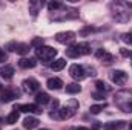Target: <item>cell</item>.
I'll use <instances>...</instances> for the list:
<instances>
[{
  "mask_svg": "<svg viewBox=\"0 0 132 130\" xmlns=\"http://www.w3.org/2000/svg\"><path fill=\"white\" fill-rule=\"evenodd\" d=\"M35 54H37V57L42 58L43 61H49V60H52V58L57 55V51H55L54 48H49V46H42V48H38V49L35 51Z\"/></svg>",
  "mask_w": 132,
  "mask_h": 130,
  "instance_id": "1",
  "label": "cell"
},
{
  "mask_svg": "<svg viewBox=\"0 0 132 130\" xmlns=\"http://www.w3.org/2000/svg\"><path fill=\"white\" fill-rule=\"evenodd\" d=\"M69 75H71L74 80H83V78H85V69H83V66L72 64L69 67Z\"/></svg>",
  "mask_w": 132,
  "mask_h": 130,
  "instance_id": "2",
  "label": "cell"
},
{
  "mask_svg": "<svg viewBox=\"0 0 132 130\" xmlns=\"http://www.w3.org/2000/svg\"><path fill=\"white\" fill-rule=\"evenodd\" d=\"M22 87H23V90H25L26 94H32V92H35V90L38 89V81L34 80V78L25 80V81L22 83Z\"/></svg>",
  "mask_w": 132,
  "mask_h": 130,
  "instance_id": "3",
  "label": "cell"
},
{
  "mask_svg": "<svg viewBox=\"0 0 132 130\" xmlns=\"http://www.w3.org/2000/svg\"><path fill=\"white\" fill-rule=\"evenodd\" d=\"M74 38H75V34L72 32V31H66V32L55 34V40H57L59 43H71Z\"/></svg>",
  "mask_w": 132,
  "mask_h": 130,
  "instance_id": "4",
  "label": "cell"
},
{
  "mask_svg": "<svg viewBox=\"0 0 132 130\" xmlns=\"http://www.w3.org/2000/svg\"><path fill=\"white\" fill-rule=\"evenodd\" d=\"M126 78H128V75H126V72H123V70H114V72H112V81L117 83V84H123Z\"/></svg>",
  "mask_w": 132,
  "mask_h": 130,
  "instance_id": "5",
  "label": "cell"
},
{
  "mask_svg": "<svg viewBox=\"0 0 132 130\" xmlns=\"http://www.w3.org/2000/svg\"><path fill=\"white\" fill-rule=\"evenodd\" d=\"M46 86H48L49 89H52V90H59V89H62V86H63V81H62L60 78L54 77V78H49V80L46 81Z\"/></svg>",
  "mask_w": 132,
  "mask_h": 130,
  "instance_id": "6",
  "label": "cell"
},
{
  "mask_svg": "<svg viewBox=\"0 0 132 130\" xmlns=\"http://www.w3.org/2000/svg\"><path fill=\"white\" fill-rule=\"evenodd\" d=\"M22 110V112H25V113H40L42 110H38L37 109V106L35 104H20L19 107H15V110Z\"/></svg>",
  "mask_w": 132,
  "mask_h": 130,
  "instance_id": "7",
  "label": "cell"
},
{
  "mask_svg": "<svg viewBox=\"0 0 132 130\" xmlns=\"http://www.w3.org/2000/svg\"><path fill=\"white\" fill-rule=\"evenodd\" d=\"M37 126H38V119H37V118L28 116V118H25V119H23V127H25V129L32 130V129H35Z\"/></svg>",
  "mask_w": 132,
  "mask_h": 130,
  "instance_id": "8",
  "label": "cell"
},
{
  "mask_svg": "<svg viewBox=\"0 0 132 130\" xmlns=\"http://www.w3.org/2000/svg\"><path fill=\"white\" fill-rule=\"evenodd\" d=\"M19 64L23 69H32V67L37 66V61H35V58H22L19 61Z\"/></svg>",
  "mask_w": 132,
  "mask_h": 130,
  "instance_id": "9",
  "label": "cell"
},
{
  "mask_svg": "<svg viewBox=\"0 0 132 130\" xmlns=\"http://www.w3.org/2000/svg\"><path fill=\"white\" fill-rule=\"evenodd\" d=\"M66 55L69 58H77L80 55V49H78V44H72L66 49Z\"/></svg>",
  "mask_w": 132,
  "mask_h": 130,
  "instance_id": "10",
  "label": "cell"
},
{
  "mask_svg": "<svg viewBox=\"0 0 132 130\" xmlns=\"http://www.w3.org/2000/svg\"><path fill=\"white\" fill-rule=\"evenodd\" d=\"M14 98H17V95H15V92L14 90H3L2 92V101L3 103H9V101H12Z\"/></svg>",
  "mask_w": 132,
  "mask_h": 130,
  "instance_id": "11",
  "label": "cell"
},
{
  "mask_svg": "<svg viewBox=\"0 0 132 130\" xmlns=\"http://www.w3.org/2000/svg\"><path fill=\"white\" fill-rule=\"evenodd\" d=\"M12 75H14V67H12V66H5V67L2 69V77H3V78L9 80Z\"/></svg>",
  "mask_w": 132,
  "mask_h": 130,
  "instance_id": "12",
  "label": "cell"
},
{
  "mask_svg": "<svg viewBox=\"0 0 132 130\" xmlns=\"http://www.w3.org/2000/svg\"><path fill=\"white\" fill-rule=\"evenodd\" d=\"M65 66H66V61L63 58H59V60H55L54 63H51V69H52V70H62Z\"/></svg>",
  "mask_w": 132,
  "mask_h": 130,
  "instance_id": "13",
  "label": "cell"
},
{
  "mask_svg": "<svg viewBox=\"0 0 132 130\" xmlns=\"http://www.w3.org/2000/svg\"><path fill=\"white\" fill-rule=\"evenodd\" d=\"M74 113H75V110H72V109H62V110H59V116H60L62 119H66V118L74 116Z\"/></svg>",
  "mask_w": 132,
  "mask_h": 130,
  "instance_id": "14",
  "label": "cell"
},
{
  "mask_svg": "<svg viewBox=\"0 0 132 130\" xmlns=\"http://www.w3.org/2000/svg\"><path fill=\"white\" fill-rule=\"evenodd\" d=\"M17 121H19V112H17V110H14V112H11V113L8 115L6 123H8L9 126H12V124H15Z\"/></svg>",
  "mask_w": 132,
  "mask_h": 130,
  "instance_id": "15",
  "label": "cell"
},
{
  "mask_svg": "<svg viewBox=\"0 0 132 130\" xmlns=\"http://www.w3.org/2000/svg\"><path fill=\"white\" fill-rule=\"evenodd\" d=\"M81 90V87L75 83H71V84H66V92L68 94H78Z\"/></svg>",
  "mask_w": 132,
  "mask_h": 130,
  "instance_id": "16",
  "label": "cell"
},
{
  "mask_svg": "<svg viewBox=\"0 0 132 130\" xmlns=\"http://www.w3.org/2000/svg\"><path fill=\"white\" fill-rule=\"evenodd\" d=\"M17 54L19 55H26L28 52H29V46L28 44H25V43H20V44H17Z\"/></svg>",
  "mask_w": 132,
  "mask_h": 130,
  "instance_id": "17",
  "label": "cell"
},
{
  "mask_svg": "<svg viewBox=\"0 0 132 130\" xmlns=\"http://www.w3.org/2000/svg\"><path fill=\"white\" fill-rule=\"evenodd\" d=\"M37 103H40V104H48L49 103V95L48 94H45V92H42V94H37Z\"/></svg>",
  "mask_w": 132,
  "mask_h": 130,
  "instance_id": "18",
  "label": "cell"
},
{
  "mask_svg": "<svg viewBox=\"0 0 132 130\" xmlns=\"http://www.w3.org/2000/svg\"><path fill=\"white\" fill-rule=\"evenodd\" d=\"M106 107V103H103V104H95V106H91V113H94V115H97V113H100L103 109Z\"/></svg>",
  "mask_w": 132,
  "mask_h": 130,
  "instance_id": "19",
  "label": "cell"
},
{
  "mask_svg": "<svg viewBox=\"0 0 132 130\" xmlns=\"http://www.w3.org/2000/svg\"><path fill=\"white\" fill-rule=\"evenodd\" d=\"M78 49H80V54H83V55H88V54L91 52V48H89L88 43H81V44H78Z\"/></svg>",
  "mask_w": 132,
  "mask_h": 130,
  "instance_id": "20",
  "label": "cell"
},
{
  "mask_svg": "<svg viewBox=\"0 0 132 130\" xmlns=\"http://www.w3.org/2000/svg\"><path fill=\"white\" fill-rule=\"evenodd\" d=\"M38 6H40L38 2H31V3H29V11H31L32 15H37V12H38Z\"/></svg>",
  "mask_w": 132,
  "mask_h": 130,
  "instance_id": "21",
  "label": "cell"
},
{
  "mask_svg": "<svg viewBox=\"0 0 132 130\" xmlns=\"http://www.w3.org/2000/svg\"><path fill=\"white\" fill-rule=\"evenodd\" d=\"M121 40H123L126 44H131V46H132V34H131V32L121 34Z\"/></svg>",
  "mask_w": 132,
  "mask_h": 130,
  "instance_id": "22",
  "label": "cell"
},
{
  "mask_svg": "<svg viewBox=\"0 0 132 130\" xmlns=\"http://www.w3.org/2000/svg\"><path fill=\"white\" fill-rule=\"evenodd\" d=\"M59 8H62V3L60 2H51V3H48V9L49 11H55Z\"/></svg>",
  "mask_w": 132,
  "mask_h": 130,
  "instance_id": "23",
  "label": "cell"
},
{
  "mask_svg": "<svg viewBox=\"0 0 132 130\" xmlns=\"http://www.w3.org/2000/svg\"><path fill=\"white\" fill-rule=\"evenodd\" d=\"M126 126L125 121H118L117 124H108V129H123Z\"/></svg>",
  "mask_w": 132,
  "mask_h": 130,
  "instance_id": "24",
  "label": "cell"
},
{
  "mask_svg": "<svg viewBox=\"0 0 132 130\" xmlns=\"http://www.w3.org/2000/svg\"><path fill=\"white\" fill-rule=\"evenodd\" d=\"M31 44L35 46V48H42V44H43V38H42V37H35L32 41H31Z\"/></svg>",
  "mask_w": 132,
  "mask_h": 130,
  "instance_id": "25",
  "label": "cell"
},
{
  "mask_svg": "<svg viewBox=\"0 0 132 130\" xmlns=\"http://www.w3.org/2000/svg\"><path fill=\"white\" fill-rule=\"evenodd\" d=\"M112 60H114V57H112L111 54H104V55H103V61H104L106 64H109Z\"/></svg>",
  "mask_w": 132,
  "mask_h": 130,
  "instance_id": "26",
  "label": "cell"
},
{
  "mask_svg": "<svg viewBox=\"0 0 132 130\" xmlns=\"http://www.w3.org/2000/svg\"><path fill=\"white\" fill-rule=\"evenodd\" d=\"M95 86H97V89H100V90H103V89H108V87H106V84H104L103 81H95Z\"/></svg>",
  "mask_w": 132,
  "mask_h": 130,
  "instance_id": "27",
  "label": "cell"
},
{
  "mask_svg": "<svg viewBox=\"0 0 132 130\" xmlns=\"http://www.w3.org/2000/svg\"><path fill=\"white\" fill-rule=\"evenodd\" d=\"M8 49H9V51H15V49H17V44L12 41V43H9V44H8Z\"/></svg>",
  "mask_w": 132,
  "mask_h": 130,
  "instance_id": "28",
  "label": "cell"
},
{
  "mask_svg": "<svg viewBox=\"0 0 132 130\" xmlns=\"http://www.w3.org/2000/svg\"><path fill=\"white\" fill-rule=\"evenodd\" d=\"M92 31H94V29H92V28H85V29H83V31H81V35H86V34H89V32H92Z\"/></svg>",
  "mask_w": 132,
  "mask_h": 130,
  "instance_id": "29",
  "label": "cell"
},
{
  "mask_svg": "<svg viewBox=\"0 0 132 130\" xmlns=\"http://www.w3.org/2000/svg\"><path fill=\"white\" fill-rule=\"evenodd\" d=\"M121 55H125V57H131L132 52L131 51H126V49H121Z\"/></svg>",
  "mask_w": 132,
  "mask_h": 130,
  "instance_id": "30",
  "label": "cell"
},
{
  "mask_svg": "<svg viewBox=\"0 0 132 130\" xmlns=\"http://www.w3.org/2000/svg\"><path fill=\"white\" fill-rule=\"evenodd\" d=\"M104 54H106V52H104V49H100V51H97V54H95V55H97V58H101Z\"/></svg>",
  "mask_w": 132,
  "mask_h": 130,
  "instance_id": "31",
  "label": "cell"
},
{
  "mask_svg": "<svg viewBox=\"0 0 132 130\" xmlns=\"http://www.w3.org/2000/svg\"><path fill=\"white\" fill-rule=\"evenodd\" d=\"M5 60H6V55H5V52L0 49V61H5Z\"/></svg>",
  "mask_w": 132,
  "mask_h": 130,
  "instance_id": "32",
  "label": "cell"
},
{
  "mask_svg": "<svg viewBox=\"0 0 132 130\" xmlns=\"http://www.w3.org/2000/svg\"><path fill=\"white\" fill-rule=\"evenodd\" d=\"M92 97L95 98V99H101V94H98V92H95V94H92Z\"/></svg>",
  "mask_w": 132,
  "mask_h": 130,
  "instance_id": "33",
  "label": "cell"
},
{
  "mask_svg": "<svg viewBox=\"0 0 132 130\" xmlns=\"http://www.w3.org/2000/svg\"><path fill=\"white\" fill-rule=\"evenodd\" d=\"M52 107H54V109H55V107H59V101H57V99H54V101H52Z\"/></svg>",
  "mask_w": 132,
  "mask_h": 130,
  "instance_id": "34",
  "label": "cell"
},
{
  "mask_svg": "<svg viewBox=\"0 0 132 130\" xmlns=\"http://www.w3.org/2000/svg\"><path fill=\"white\" fill-rule=\"evenodd\" d=\"M75 130H89V129H86V127H78V129H75Z\"/></svg>",
  "mask_w": 132,
  "mask_h": 130,
  "instance_id": "35",
  "label": "cell"
},
{
  "mask_svg": "<svg viewBox=\"0 0 132 130\" xmlns=\"http://www.w3.org/2000/svg\"><path fill=\"white\" fill-rule=\"evenodd\" d=\"M129 127H131V129H132V124H131V126H129Z\"/></svg>",
  "mask_w": 132,
  "mask_h": 130,
  "instance_id": "36",
  "label": "cell"
}]
</instances>
